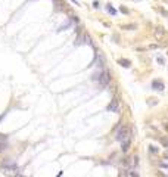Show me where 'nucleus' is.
Wrapping results in <instances>:
<instances>
[{"instance_id":"nucleus-1","label":"nucleus","mask_w":168,"mask_h":177,"mask_svg":"<svg viewBox=\"0 0 168 177\" xmlns=\"http://www.w3.org/2000/svg\"><path fill=\"white\" fill-rule=\"evenodd\" d=\"M93 80H97L102 86H106L111 81V72L109 71H102L100 74H97V75L93 77Z\"/></svg>"},{"instance_id":"nucleus-2","label":"nucleus","mask_w":168,"mask_h":177,"mask_svg":"<svg viewBox=\"0 0 168 177\" xmlns=\"http://www.w3.org/2000/svg\"><path fill=\"white\" fill-rule=\"evenodd\" d=\"M128 127L127 126H119V128L117 130V134H115V139L118 142H124L125 139H128Z\"/></svg>"},{"instance_id":"nucleus-3","label":"nucleus","mask_w":168,"mask_h":177,"mask_svg":"<svg viewBox=\"0 0 168 177\" xmlns=\"http://www.w3.org/2000/svg\"><path fill=\"white\" fill-rule=\"evenodd\" d=\"M137 164H139V156L137 155H131L130 158H127L124 161V165L127 167V170H133Z\"/></svg>"},{"instance_id":"nucleus-4","label":"nucleus","mask_w":168,"mask_h":177,"mask_svg":"<svg viewBox=\"0 0 168 177\" xmlns=\"http://www.w3.org/2000/svg\"><path fill=\"white\" fill-rule=\"evenodd\" d=\"M2 173L3 174H15V173H19V168L18 165H13V167H2Z\"/></svg>"},{"instance_id":"nucleus-5","label":"nucleus","mask_w":168,"mask_h":177,"mask_svg":"<svg viewBox=\"0 0 168 177\" xmlns=\"http://www.w3.org/2000/svg\"><path fill=\"white\" fill-rule=\"evenodd\" d=\"M164 87H165L164 83L159 81V80H153V81H152V89H153V90H156V92H162V90H164Z\"/></svg>"},{"instance_id":"nucleus-6","label":"nucleus","mask_w":168,"mask_h":177,"mask_svg":"<svg viewBox=\"0 0 168 177\" xmlns=\"http://www.w3.org/2000/svg\"><path fill=\"white\" fill-rule=\"evenodd\" d=\"M106 109L109 111V112H119V103H118V101H112L108 105Z\"/></svg>"},{"instance_id":"nucleus-7","label":"nucleus","mask_w":168,"mask_h":177,"mask_svg":"<svg viewBox=\"0 0 168 177\" xmlns=\"http://www.w3.org/2000/svg\"><path fill=\"white\" fill-rule=\"evenodd\" d=\"M164 35H165L164 28H162V27H158V28H156V31H155V37H156V40H161Z\"/></svg>"},{"instance_id":"nucleus-8","label":"nucleus","mask_w":168,"mask_h":177,"mask_svg":"<svg viewBox=\"0 0 168 177\" xmlns=\"http://www.w3.org/2000/svg\"><path fill=\"white\" fill-rule=\"evenodd\" d=\"M13 165H16L13 160H9V158H6V160L2 161V167H13Z\"/></svg>"},{"instance_id":"nucleus-9","label":"nucleus","mask_w":168,"mask_h":177,"mask_svg":"<svg viewBox=\"0 0 168 177\" xmlns=\"http://www.w3.org/2000/svg\"><path fill=\"white\" fill-rule=\"evenodd\" d=\"M130 143H131V140H130V139H125V140L122 142V145H121V151L127 152L128 149H130Z\"/></svg>"},{"instance_id":"nucleus-10","label":"nucleus","mask_w":168,"mask_h":177,"mask_svg":"<svg viewBox=\"0 0 168 177\" xmlns=\"http://www.w3.org/2000/svg\"><path fill=\"white\" fill-rule=\"evenodd\" d=\"M161 143H162L164 148H168V137H162L161 139Z\"/></svg>"},{"instance_id":"nucleus-11","label":"nucleus","mask_w":168,"mask_h":177,"mask_svg":"<svg viewBox=\"0 0 168 177\" xmlns=\"http://www.w3.org/2000/svg\"><path fill=\"white\" fill-rule=\"evenodd\" d=\"M119 64H121L122 67H125V68L130 67V61H124V59H121V61H119Z\"/></svg>"},{"instance_id":"nucleus-12","label":"nucleus","mask_w":168,"mask_h":177,"mask_svg":"<svg viewBox=\"0 0 168 177\" xmlns=\"http://www.w3.org/2000/svg\"><path fill=\"white\" fill-rule=\"evenodd\" d=\"M6 148H8V143L6 142H0V152H3Z\"/></svg>"},{"instance_id":"nucleus-13","label":"nucleus","mask_w":168,"mask_h":177,"mask_svg":"<svg viewBox=\"0 0 168 177\" xmlns=\"http://www.w3.org/2000/svg\"><path fill=\"white\" fill-rule=\"evenodd\" d=\"M106 9H108V12H109L111 15H117V10H115V9H112V8H111V5H108V8H106Z\"/></svg>"},{"instance_id":"nucleus-14","label":"nucleus","mask_w":168,"mask_h":177,"mask_svg":"<svg viewBox=\"0 0 168 177\" xmlns=\"http://www.w3.org/2000/svg\"><path fill=\"white\" fill-rule=\"evenodd\" d=\"M134 28H136L134 24H130V25H125V27H124V30H134Z\"/></svg>"},{"instance_id":"nucleus-15","label":"nucleus","mask_w":168,"mask_h":177,"mask_svg":"<svg viewBox=\"0 0 168 177\" xmlns=\"http://www.w3.org/2000/svg\"><path fill=\"white\" fill-rule=\"evenodd\" d=\"M159 167H161V168H167L168 170V162H161Z\"/></svg>"},{"instance_id":"nucleus-16","label":"nucleus","mask_w":168,"mask_h":177,"mask_svg":"<svg viewBox=\"0 0 168 177\" xmlns=\"http://www.w3.org/2000/svg\"><path fill=\"white\" fill-rule=\"evenodd\" d=\"M149 151H151L152 153H156V152H158V149H156L155 146H149Z\"/></svg>"},{"instance_id":"nucleus-17","label":"nucleus","mask_w":168,"mask_h":177,"mask_svg":"<svg viewBox=\"0 0 168 177\" xmlns=\"http://www.w3.org/2000/svg\"><path fill=\"white\" fill-rule=\"evenodd\" d=\"M164 156H165V158H168V151L165 152V153H164Z\"/></svg>"},{"instance_id":"nucleus-18","label":"nucleus","mask_w":168,"mask_h":177,"mask_svg":"<svg viewBox=\"0 0 168 177\" xmlns=\"http://www.w3.org/2000/svg\"><path fill=\"white\" fill-rule=\"evenodd\" d=\"M72 2H74V3H75V5H80V3H78V0H72Z\"/></svg>"},{"instance_id":"nucleus-19","label":"nucleus","mask_w":168,"mask_h":177,"mask_svg":"<svg viewBox=\"0 0 168 177\" xmlns=\"http://www.w3.org/2000/svg\"><path fill=\"white\" fill-rule=\"evenodd\" d=\"M16 177H24V176H16Z\"/></svg>"}]
</instances>
